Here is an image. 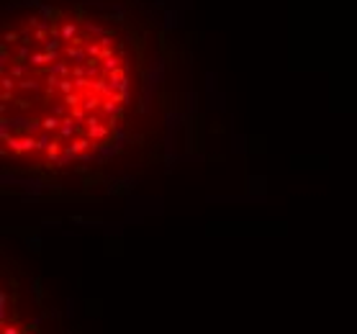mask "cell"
<instances>
[{"mask_svg": "<svg viewBox=\"0 0 357 334\" xmlns=\"http://www.w3.org/2000/svg\"><path fill=\"white\" fill-rule=\"evenodd\" d=\"M3 334H39V331L24 321H18L16 316L8 319V314H3Z\"/></svg>", "mask_w": 357, "mask_h": 334, "instance_id": "cell-2", "label": "cell"}, {"mask_svg": "<svg viewBox=\"0 0 357 334\" xmlns=\"http://www.w3.org/2000/svg\"><path fill=\"white\" fill-rule=\"evenodd\" d=\"M3 70V152L34 165L85 160L110 137L126 105V75L108 41H18Z\"/></svg>", "mask_w": 357, "mask_h": 334, "instance_id": "cell-1", "label": "cell"}]
</instances>
